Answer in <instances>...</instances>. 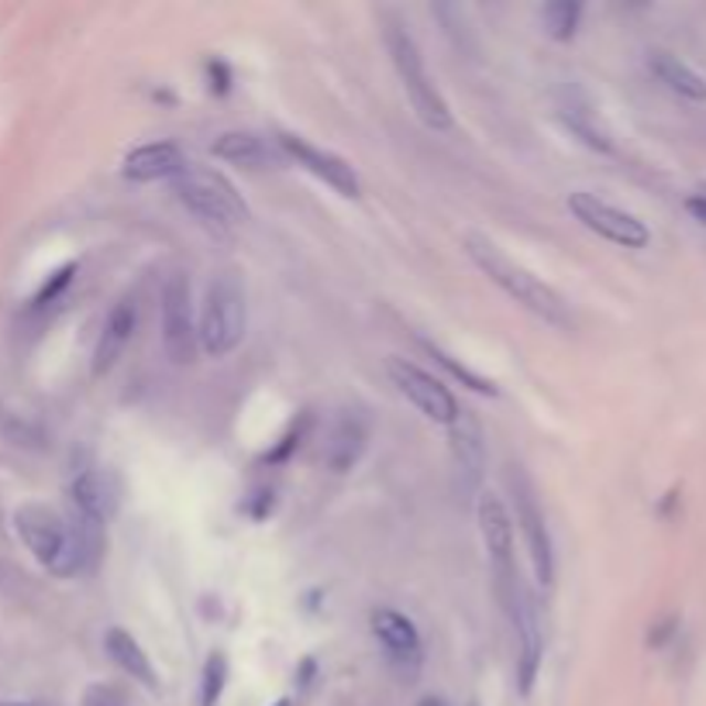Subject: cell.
I'll return each instance as SVG.
<instances>
[{
    "label": "cell",
    "mask_w": 706,
    "mask_h": 706,
    "mask_svg": "<svg viewBox=\"0 0 706 706\" xmlns=\"http://www.w3.org/2000/svg\"><path fill=\"white\" fill-rule=\"evenodd\" d=\"M14 531L32 558L55 579H73L83 569H94L100 558V524L87 517H63L45 503H21L14 511Z\"/></svg>",
    "instance_id": "1"
},
{
    "label": "cell",
    "mask_w": 706,
    "mask_h": 706,
    "mask_svg": "<svg viewBox=\"0 0 706 706\" xmlns=\"http://www.w3.org/2000/svg\"><path fill=\"white\" fill-rule=\"evenodd\" d=\"M462 248H466L469 263L483 272L493 287H500L506 297H511L517 307H524L527 314L542 318L545 324L561 328V331L573 328V310H569V303H565V297L555 287H548L545 279L534 276L527 266L514 263L496 242H490L486 235L469 232L462 238Z\"/></svg>",
    "instance_id": "2"
},
{
    "label": "cell",
    "mask_w": 706,
    "mask_h": 706,
    "mask_svg": "<svg viewBox=\"0 0 706 706\" xmlns=\"http://www.w3.org/2000/svg\"><path fill=\"white\" fill-rule=\"evenodd\" d=\"M383 42H386V52H389V63L393 69H397L400 76V87L414 107V115L420 118L424 128L431 131H451L456 128V118H451V107L445 100V94L438 90V83L431 79L428 66H424V55L414 42V35L407 32V28L400 21H386L383 28Z\"/></svg>",
    "instance_id": "3"
},
{
    "label": "cell",
    "mask_w": 706,
    "mask_h": 706,
    "mask_svg": "<svg viewBox=\"0 0 706 706\" xmlns=\"http://www.w3.org/2000/svg\"><path fill=\"white\" fill-rule=\"evenodd\" d=\"M248 328V297L238 272L224 269L207 282V293L196 314V345L207 355L224 359L245 342Z\"/></svg>",
    "instance_id": "4"
},
{
    "label": "cell",
    "mask_w": 706,
    "mask_h": 706,
    "mask_svg": "<svg viewBox=\"0 0 706 706\" xmlns=\"http://www.w3.org/2000/svg\"><path fill=\"white\" fill-rule=\"evenodd\" d=\"M180 204L204 224L214 235H232L238 224L248 221V204L238 193V186L207 165H186L183 173L173 180Z\"/></svg>",
    "instance_id": "5"
},
{
    "label": "cell",
    "mask_w": 706,
    "mask_h": 706,
    "mask_svg": "<svg viewBox=\"0 0 706 706\" xmlns=\"http://www.w3.org/2000/svg\"><path fill=\"white\" fill-rule=\"evenodd\" d=\"M475 521L479 534H483L486 558H490V576H493V592L500 607L506 610L514 603L521 589V569H517V534L506 503L496 493H479L475 500Z\"/></svg>",
    "instance_id": "6"
},
{
    "label": "cell",
    "mask_w": 706,
    "mask_h": 706,
    "mask_svg": "<svg viewBox=\"0 0 706 706\" xmlns=\"http://www.w3.org/2000/svg\"><path fill=\"white\" fill-rule=\"evenodd\" d=\"M506 479H511V496H514L511 521L524 534V548H527V558H531L534 579H538L542 586H552L555 582V545H552V531H548L545 511H542L538 496H534V486L527 483L517 466H511V475H506Z\"/></svg>",
    "instance_id": "7"
},
{
    "label": "cell",
    "mask_w": 706,
    "mask_h": 706,
    "mask_svg": "<svg viewBox=\"0 0 706 706\" xmlns=\"http://www.w3.org/2000/svg\"><path fill=\"white\" fill-rule=\"evenodd\" d=\"M386 373H389L393 386H397L407 397V404H414L428 420L445 424V428H451V424L459 420L462 407L456 400V393H451L441 379H435L428 370H420L417 362L389 355L386 359Z\"/></svg>",
    "instance_id": "8"
},
{
    "label": "cell",
    "mask_w": 706,
    "mask_h": 706,
    "mask_svg": "<svg viewBox=\"0 0 706 706\" xmlns=\"http://www.w3.org/2000/svg\"><path fill=\"white\" fill-rule=\"evenodd\" d=\"M569 211L573 217L582 224V228H589L592 235H600L620 248H644L648 242H652V232H648V224L628 211H620L613 204H607L603 196L589 193V190H573L569 193Z\"/></svg>",
    "instance_id": "9"
},
{
    "label": "cell",
    "mask_w": 706,
    "mask_h": 706,
    "mask_svg": "<svg viewBox=\"0 0 706 706\" xmlns=\"http://www.w3.org/2000/svg\"><path fill=\"white\" fill-rule=\"evenodd\" d=\"M370 631H373L376 644L383 648L393 675L404 683L417 680V672L424 665V644H420V631L414 620L393 607H376L370 613Z\"/></svg>",
    "instance_id": "10"
},
{
    "label": "cell",
    "mask_w": 706,
    "mask_h": 706,
    "mask_svg": "<svg viewBox=\"0 0 706 706\" xmlns=\"http://www.w3.org/2000/svg\"><path fill=\"white\" fill-rule=\"evenodd\" d=\"M162 349L176 365L193 362L196 355V310L193 290L183 272H173L162 282Z\"/></svg>",
    "instance_id": "11"
},
{
    "label": "cell",
    "mask_w": 706,
    "mask_h": 706,
    "mask_svg": "<svg viewBox=\"0 0 706 706\" xmlns=\"http://www.w3.org/2000/svg\"><path fill=\"white\" fill-rule=\"evenodd\" d=\"M506 617H511L517 634V693L531 696L534 686H538L542 662H545V628H542L538 600H534V592L524 582L517 589L514 603L506 607Z\"/></svg>",
    "instance_id": "12"
},
{
    "label": "cell",
    "mask_w": 706,
    "mask_h": 706,
    "mask_svg": "<svg viewBox=\"0 0 706 706\" xmlns=\"http://www.w3.org/2000/svg\"><path fill=\"white\" fill-rule=\"evenodd\" d=\"M276 146H279L282 159H293L300 169H307L310 176H318L334 193L352 196V201H355V196H362V180H359V173L352 169L349 159L334 156L328 149L310 146V141L300 138V135H276Z\"/></svg>",
    "instance_id": "13"
},
{
    "label": "cell",
    "mask_w": 706,
    "mask_h": 706,
    "mask_svg": "<svg viewBox=\"0 0 706 706\" xmlns=\"http://www.w3.org/2000/svg\"><path fill=\"white\" fill-rule=\"evenodd\" d=\"M121 479L110 469H83L69 483V500L79 517L94 524H110L121 511Z\"/></svg>",
    "instance_id": "14"
},
{
    "label": "cell",
    "mask_w": 706,
    "mask_h": 706,
    "mask_svg": "<svg viewBox=\"0 0 706 706\" xmlns=\"http://www.w3.org/2000/svg\"><path fill=\"white\" fill-rule=\"evenodd\" d=\"M190 165L186 152L176 141H146L125 156L121 176L131 183H156V180H176L183 169Z\"/></svg>",
    "instance_id": "15"
},
{
    "label": "cell",
    "mask_w": 706,
    "mask_h": 706,
    "mask_svg": "<svg viewBox=\"0 0 706 706\" xmlns=\"http://www.w3.org/2000/svg\"><path fill=\"white\" fill-rule=\"evenodd\" d=\"M135 328H138V307H135V300H118L115 307H110V314H107V321H104V328L97 334V345H94L90 373L97 379L107 376L118 365V359L131 345Z\"/></svg>",
    "instance_id": "16"
},
{
    "label": "cell",
    "mask_w": 706,
    "mask_h": 706,
    "mask_svg": "<svg viewBox=\"0 0 706 706\" xmlns=\"http://www.w3.org/2000/svg\"><path fill=\"white\" fill-rule=\"evenodd\" d=\"M104 652H107L110 662H115V665L128 675L131 683L146 686L149 693H159V672H156L149 652L141 648V641H138L131 631H125V628H107V631H104Z\"/></svg>",
    "instance_id": "17"
},
{
    "label": "cell",
    "mask_w": 706,
    "mask_h": 706,
    "mask_svg": "<svg viewBox=\"0 0 706 706\" xmlns=\"http://www.w3.org/2000/svg\"><path fill=\"white\" fill-rule=\"evenodd\" d=\"M365 445H370V424H365L355 410H342L331 424V435L324 445V462L331 472H352L362 459Z\"/></svg>",
    "instance_id": "18"
},
{
    "label": "cell",
    "mask_w": 706,
    "mask_h": 706,
    "mask_svg": "<svg viewBox=\"0 0 706 706\" xmlns=\"http://www.w3.org/2000/svg\"><path fill=\"white\" fill-rule=\"evenodd\" d=\"M211 156L214 159H224V162H235L242 169H269L282 159L276 138H263L256 131H224L214 138L211 146Z\"/></svg>",
    "instance_id": "19"
},
{
    "label": "cell",
    "mask_w": 706,
    "mask_h": 706,
    "mask_svg": "<svg viewBox=\"0 0 706 706\" xmlns=\"http://www.w3.org/2000/svg\"><path fill=\"white\" fill-rule=\"evenodd\" d=\"M451 456H456V466L466 475V486H479L486 469V438L483 424L472 417V410H462L459 420L451 424Z\"/></svg>",
    "instance_id": "20"
},
{
    "label": "cell",
    "mask_w": 706,
    "mask_h": 706,
    "mask_svg": "<svg viewBox=\"0 0 706 706\" xmlns=\"http://www.w3.org/2000/svg\"><path fill=\"white\" fill-rule=\"evenodd\" d=\"M648 69H652L668 90H675L680 97L686 100H706V79L686 66L680 55H672V52H652L648 55Z\"/></svg>",
    "instance_id": "21"
},
{
    "label": "cell",
    "mask_w": 706,
    "mask_h": 706,
    "mask_svg": "<svg viewBox=\"0 0 706 706\" xmlns=\"http://www.w3.org/2000/svg\"><path fill=\"white\" fill-rule=\"evenodd\" d=\"M420 345H424V352H428L441 370L456 379V383H462L466 389H472V393H479V397H500V389H496V383L493 379H486V376H479L475 370H469L466 362H459L451 352H445L441 345H435V342H424L420 338Z\"/></svg>",
    "instance_id": "22"
},
{
    "label": "cell",
    "mask_w": 706,
    "mask_h": 706,
    "mask_svg": "<svg viewBox=\"0 0 706 706\" xmlns=\"http://www.w3.org/2000/svg\"><path fill=\"white\" fill-rule=\"evenodd\" d=\"M582 21V4L579 0H552V4L542 8V24L545 35H552L555 42H573Z\"/></svg>",
    "instance_id": "23"
},
{
    "label": "cell",
    "mask_w": 706,
    "mask_h": 706,
    "mask_svg": "<svg viewBox=\"0 0 706 706\" xmlns=\"http://www.w3.org/2000/svg\"><path fill=\"white\" fill-rule=\"evenodd\" d=\"M224 686H228V659H224V652H211L201 675V706H217Z\"/></svg>",
    "instance_id": "24"
},
{
    "label": "cell",
    "mask_w": 706,
    "mask_h": 706,
    "mask_svg": "<svg viewBox=\"0 0 706 706\" xmlns=\"http://www.w3.org/2000/svg\"><path fill=\"white\" fill-rule=\"evenodd\" d=\"M561 121H565V128H569V131L582 141V146H589L592 152H603V156L613 152L610 138H607L597 125H592V121L582 115V110H573V115H565V110H561Z\"/></svg>",
    "instance_id": "25"
},
{
    "label": "cell",
    "mask_w": 706,
    "mask_h": 706,
    "mask_svg": "<svg viewBox=\"0 0 706 706\" xmlns=\"http://www.w3.org/2000/svg\"><path fill=\"white\" fill-rule=\"evenodd\" d=\"M79 706H128V696L115 683H94V686L83 689Z\"/></svg>",
    "instance_id": "26"
},
{
    "label": "cell",
    "mask_w": 706,
    "mask_h": 706,
    "mask_svg": "<svg viewBox=\"0 0 706 706\" xmlns=\"http://www.w3.org/2000/svg\"><path fill=\"white\" fill-rule=\"evenodd\" d=\"M73 272H76V263H69V266H63L60 272H55L49 282H45V287L39 290V297L32 300L35 307H49V303H55V300H60V293L69 287V282H73Z\"/></svg>",
    "instance_id": "27"
},
{
    "label": "cell",
    "mask_w": 706,
    "mask_h": 706,
    "mask_svg": "<svg viewBox=\"0 0 706 706\" xmlns=\"http://www.w3.org/2000/svg\"><path fill=\"white\" fill-rule=\"evenodd\" d=\"M207 79H211V94H217V97H224V94L232 90V69L224 66L221 60L207 63Z\"/></svg>",
    "instance_id": "28"
},
{
    "label": "cell",
    "mask_w": 706,
    "mask_h": 706,
    "mask_svg": "<svg viewBox=\"0 0 706 706\" xmlns=\"http://www.w3.org/2000/svg\"><path fill=\"white\" fill-rule=\"evenodd\" d=\"M686 211H689L696 221H703V224H706V193H696V196H689V201H686Z\"/></svg>",
    "instance_id": "29"
},
{
    "label": "cell",
    "mask_w": 706,
    "mask_h": 706,
    "mask_svg": "<svg viewBox=\"0 0 706 706\" xmlns=\"http://www.w3.org/2000/svg\"><path fill=\"white\" fill-rule=\"evenodd\" d=\"M417 706H448V699L445 696H424V699H417Z\"/></svg>",
    "instance_id": "30"
},
{
    "label": "cell",
    "mask_w": 706,
    "mask_h": 706,
    "mask_svg": "<svg viewBox=\"0 0 706 706\" xmlns=\"http://www.w3.org/2000/svg\"><path fill=\"white\" fill-rule=\"evenodd\" d=\"M272 706H293V699H287V696H282V699H276Z\"/></svg>",
    "instance_id": "31"
},
{
    "label": "cell",
    "mask_w": 706,
    "mask_h": 706,
    "mask_svg": "<svg viewBox=\"0 0 706 706\" xmlns=\"http://www.w3.org/2000/svg\"><path fill=\"white\" fill-rule=\"evenodd\" d=\"M0 706H32V703H0Z\"/></svg>",
    "instance_id": "32"
}]
</instances>
